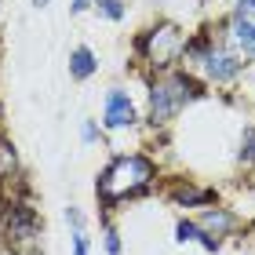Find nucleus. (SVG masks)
<instances>
[{
	"instance_id": "obj_1",
	"label": "nucleus",
	"mask_w": 255,
	"mask_h": 255,
	"mask_svg": "<svg viewBox=\"0 0 255 255\" xmlns=\"http://www.w3.org/2000/svg\"><path fill=\"white\" fill-rule=\"evenodd\" d=\"M160 164L142 149H131V153H113L102 171L95 175V201L102 215L121 212L124 204H135L142 197L160 190Z\"/></svg>"
},
{
	"instance_id": "obj_2",
	"label": "nucleus",
	"mask_w": 255,
	"mask_h": 255,
	"mask_svg": "<svg viewBox=\"0 0 255 255\" xmlns=\"http://www.w3.org/2000/svg\"><path fill=\"white\" fill-rule=\"evenodd\" d=\"M182 69L197 73L208 88L237 84V77L245 73V55L230 44L226 22L190 33V37H186V51H182Z\"/></svg>"
},
{
	"instance_id": "obj_3",
	"label": "nucleus",
	"mask_w": 255,
	"mask_h": 255,
	"mask_svg": "<svg viewBox=\"0 0 255 255\" xmlns=\"http://www.w3.org/2000/svg\"><path fill=\"white\" fill-rule=\"evenodd\" d=\"M208 95H212L208 84L182 66L168 69V73H157V77H146V124H149V131L171 128L193 102H201Z\"/></svg>"
},
{
	"instance_id": "obj_4",
	"label": "nucleus",
	"mask_w": 255,
	"mask_h": 255,
	"mask_svg": "<svg viewBox=\"0 0 255 255\" xmlns=\"http://www.w3.org/2000/svg\"><path fill=\"white\" fill-rule=\"evenodd\" d=\"M44 215L29 186H7L0 197V255H40Z\"/></svg>"
},
{
	"instance_id": "obj_5",
	"label": "nucleus",
	"mask_w": 255,
	"mask_h": 255,
	"mask_svg": "<svg viewBox=\"0 0 255 255\" xmlns=\"http://www.w3.org/2000/svg\"><path fill=\"white\" fill-rule=\"evenodd\" d=\"M186 37H190V33L182 29L175 18L149 22V26H142V29L135 33V40H131L135 62L146 69V77L179 69L182 66V51H186Z\"/></svg>"
},
{
	"instance_id": "obj_6",
	"label": "nucleus",
	"mask_w": 255,
	"mask_h": 255,
	"mask_svg": "<svg viewBox=\"0 0 255 255\" xmlns=\"http://www.w3.org/2000/svg\"><path fill=\"white\" fill-rule=\"evenodd\" d=\"M164 186V201L168 204H175V208H212V204H219V190L215 186H201L197 179H190V175H175V179H168V182H160Z\"/></svg>"
},
{
	"instance_id": "obj_7",
	"label": "nucleus",
	"mask_w": 255,
	"mask_h": 255,
	"mask_svg": "<svg viewBox=\"0 0 255 255\" xmlns=\"http://www.w3.org/2000/svg\"><path fill=\"white\" fill-rule=\"evenodd\" d=\"M226 22V37L230 44L245 55V59H255V0H234Z\"/></svg>"
},
{
	"instance_id": "obj_8",
	"label": "nucleus",
	"mask_w": 255,
	"mask_h": 255,
	"mask_svg": "<svg viewBox=\"0 0 255 255\" xmlns=\"http://www.w3.org/2000/svg\"><path fill=\"white\" fill-rule=\"evenodd\" d=\"M102 131H131L138 124V106L128 88H110L102 95Z\"/></svg>"
},
{
	"instance_id": "obj_9",
	"label": "nucleus",
	"mask_w": 255,
	"mask_h": 255,
	"mask_svg": "<svg viewBox=\"0 0 255 255\" xmlns=\"http://www.w3.org/2000/svg\"><path fill=\"white\" fill-rule=\"evenodd\" d=\"M197 223H201V230H204V234H212L215 241H230V237H237L241 230H245V219H241L234 208H226V204L204 208V212L197 215Z\"/></svg>"
},
{
	"instance_id": "obj_10",
	"label": "nucleus",
	"mask_w": 255,
	"mask_h": 255,
	"mask_svg": "<svg viewBox=\"0 0 255 255\" xmlns=\"http://www.w3.org/2000/svg\"><path fill=\"white\" fill-rule=\"evenodd\" d=\"M175 241H179V245H197V248H204L208 255L223 252V241H215L212 234H204L201 223L190 219V215H179V219H175Z\"/></svg>"
},
{
	"instance_id": "obj_11",
	"label": "nucleus",
	"mask_w": 255,
	"mask_h": 255,
	"mask_svg": "<svg viewBox=\"0 0 255 255\" xmlns=\"http://www.w3.org/2000/svg\"><path fill=\"white\" fill-rule=\"evenodd\" d=\"M22 179V160H18V146L11 142V135L0 131V190L15 186Z\"/></svg>"
},
{
	"instance_id": "obj_12",
	"label": "nucleus",
	"mask_w": 255,
	"mask_h": 255,
	"mask_svg": "<svg viewBox=\"0 0 255 255\" xmlns=\"http://www.w3.org/2000/svg\"><path fill=\"white\" fill-rule=\"evenodd\" d=\"M95 73H99V55L91 51L88 44H77V48H69V80H77V84H88Z\"/></svg>"
},
{
	"instance_id": "obj_13",
	"label": "nucleus",
	"mask_w": 255,
	"mask_h": 255,
	"mask_svg": "<svg viewBox=\"0 0 255 255\" xmlns=\"http://www.w3.org/2000/svg\"><path fill=\"white\" fill-rule=\"evenodd\" d=\"M66 223H69V245H73V255H91V241L84 230V212L77 204L66 208Z\"/></svg>"
},
{
	"instance_id": "obj_14",
	"label": "nucleus",
	"mask_w": 255,
	"mask_h": 255,
	"mask_svg": "<svg viewBox=\"0 0 255 255\" xmlns=\"http://www.w3.org/2000/svg\"><path fill=\"white\" fill-rule=\"evenodd\" d=\"M99 230H102V252L106 255H124V241H121V230L113 223V215H99Z\"/></svg>"
},
{
	"instance_id": "obj_15",
	"label": "nucleus",
	"mask_w": 255,
	"mask_h": 255,
	"mask_svg": "<svg viewBox=\"0 0 255 255\" xmlns=\"http://www.w3.org/2000/svg\"><path fill=\"white\" fill-rule=\"evenodd\" d=\"M237 164H241V168H255V124H245V131H241Z\"/></svg>"
},
{
	"instance_id": "obj_16",
	"label": "nucleus",
	"mask_w": 255,
	"mask_h": 255,
	"mask_svg": "<svg viewBox=\"0 0 255 255\" xmlns=\"http://www.w3.org/2000/svg\"><path fill=\"white\" fill-rule=\"evenodd\" d=\"M91 11H95L99 18H106V22H124L128 18V4L124 0H95Z\"/></svg>"
},
{
	"instance_id": "obj_17",
	"label": "nucleus",
	"mask_w": 255,
	"mask_h": 255,
	"mask_svg": "<svg viewBox=\"0 0 255 255\" xmlns=\"http://www.w3.org/2000/svg\"><path fill=\"white\" fill-rule=\"evenodd\" d=\"M102 135H106V131H102V124H99V121H91V117L80 121V142H84V146L102 142Z\"/></svg>"
},
{
	"instance_id": "obj_18",
	"label": "nucleus",
	"mask_w": 255,
	"mask_h": 255,
	"mask_svg": "<svg viewBox=\"0 0 255 255\" xmlns=\"http://www.w3.org/2000/svg\"><path fill=\"white\" fill-rule=\"evenodd\" d=\"M91 4L95 0H69V15H84V11H91Z\"/></svg>"
},
{
	"instance_id": "obj_19",
	"label": "nucleus",
	"mask_w": 255,
	"mask_h": 255,
	"mask_svg": "<svg viewBox=\"0 0 255 255\" xmlns=\"http://www.w3.org/2000/svg\"><path fill=\"white\" fill-rule=\"evenodd\" d=\"M51 4V0H33V7H48Z\"/></svg>"
}]
</instances>
